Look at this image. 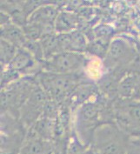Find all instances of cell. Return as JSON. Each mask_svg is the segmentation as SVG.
<instances>
[{
  "label": "cell",
  "mask_w": 140,
  "mask_h": 154,
  "mask_svg": "<svg viewBox=\"0 0 140 154\" xmlns=\"http://www.w3.org/2000/svg\"><path fill=\"white\" fill-rule=\"evenodd\" d=\"M92 141L94 150L99 154H126L131 138L118 126L105 124L95 129Z\"/></svg>",
  "instance_id": "cell-1"
},
{
  "label": "cell",
  "mask_w": 140,
  "mask_h": 154,
  "mask_svg": "<svg viewBox=\"0 0 140 154\" xmlns=\"http://www.w3.org/2000/svg\"><path fill=\"white\" fill-rule=\"evenodd\" d=\"M76 74H56V73H44L40 77L42 85L50 93L52 101L55 103L62 102L66 95L73 91L77 88Z\"/></svg>",
  "instance_id": "cell-2"
},
{
  "label": "cell",
  "mask_w": 140,
  "mask_h": 154,
  "mask_svg": "<svg viewBox=\"0 0 140 154\" xmlns=\"http://www.w3.org/2000/svg\"><path fill=\"white\" fill-rule=\"evenodd\" d=\"M85 65V58L81 53L63 51L45 60L48 72L56 74H76Z\"/></svg>",
  "instance_id": "cell-3"
},
{
  "label": "cell",
  "mask_w": 140,
  "mask_h": 154,
  "mask_svg": "<svg viewBox=\"0 0 140 154\" xmlns=\"http://www.w3.org/2000/svg\"><path fill=\"white\" fill-rule=\"evenodd\" d=\"M47 100V93L40 87H34L21 107L22 119L27 125H34L38 117L44 113Z\"/></svg>",
  "instance_id": "cell-4"
},
{
  "label": "cell",
  "mask_w": 140,
  "mask_h": 154,
  "mask_svg": "<svg viewBox=\"0 0 140 154\" xmlns=\"http://www.w3.org/2000/svg\"><path fill=\"white\" fill-rule=\"evenodd\" d=\"M136 56V51L132 45L122 38H116L109 47L105 58V65L109 68L127 65Z\"/></svg>",
  "instance_id": "cell-5"
},
{
  "label": "cell",
  "mask_w": 140,
  "mask_h": 154,
  "mask_svg": "<svg viewBox=\"0 0 140 154\" xmlns=\"http://www.w3.org/2000/svg\"><path fill=\"white\" fill-rule=\"evenodd\" d=\"M117 114L122 126L132 128L133 125H140V101L125 100L122 102Z\"/></svg>",
  "instance_id": "cell-6"
},
{
  "label": "cell",
  "mask_w": 140,
  "mask_h": 154,
  "mask_svg": "<svg viewBox=\"0 0 140 154\" xmlns=\"http://www.w3.org/2000/svg\"><path fill=\"white\" fill-rule=\"evenodd\" d=\"M50 141L40 138L32 129L31 134L23 142L17 154H47L50 151Z\"/></svg>",
  "instance_id": "cell-7"
},
{
  "label": "cell",
  "mask_w": 140,
  "mask_h": 154,
  "mask_svg": "<svg viewBox=\"0 0 140 154\" xmlns=\"http://www.w3.org/2000/svg\"><path fill=\"white\" fill-rule=\"evenodd\" d=\"M1 38L14 45L18 49L24 48L27 38L23 29L17 24H8L1 28Z\"/></svg>",
  "instance_id": "cell-8"
},
{
  "label": "cell",
  "mask_w": 140,
  "mask_h": 154,
  "mask_svg": "<svg viewBox=\"0 0 140 154\" xmlns=\"http://www.w3.org/2000/svg\"><path fill=\"white\" fill-rule=\"evenodd\" d=\"M34 65L35 61L32 54L26 49L20 48L9 65L11 70L17 72H23L32 69Z\"/></svg>",
  "instance_id": "cell-9"
},
{
  "label": "cell",
  "mask_w": 140,
  "mask_h": 154,
  "mask_svg": "<svg viewBox=\"0 0 140 154\" xmlns=\"http://www.w3.org/2000/svg\"><path fill=\"white\" fill-rule=\"evenodd\" d=\"M35 133L42 139L50 141L54 132V125H53V120L44 117L41 119H38L33 125L32 128Z\"/></svg>",
  "instance_id": "cell-10"
},
{
  "label": "cell",
  "mask_w": 140,
  "mask_h": 154,
  "mask_svg": "<svg viewBox=\"0 0 140 154\" xmlns=\"http://www.w3.org/2000/svg\"><path fill=\"white\" fill-rule=\"evenodd\" d=\"M78 113L82 123L85 122L93 125V123L97 120V118L99 116V108L94 103H84L80 107Z\"/></svg>",
  "instance_id": "cell-11"
},
{
  "label": "cell",
  "mask_w": 140,
  "mask_h": 154,
  "mask_svg": "<svg viewBox=\"0 0 140 154\" xmlns=\"http://www.w3.org/2000/svg\"><path fill=\"white\" fill-rule=\"evenodd\" d=\"M1 64L3 65H7L11 64V62L13 60V58L16 56L18 48L16 47L14 45L9 43L5 39L1 38Z\"/></svg>",
  "instance_id": "cell-12"
},
{
  "label": "cell",
  "mask_w": 140,
  "mask_h": 154,
  "mask_svg": "<svg viewBox=\"0 0 140 154\" xmlns=\"http://www.w3.org/2000/svg\"><path fill=\"white\" fill-rule=\"evenodd\" d=\"M137 85V77L135 75H129L125 77L122 81L119 83L118 93L123 97H130L133 94L135 86Z\"/></svg>",
  "instance_id": "cell-13"
},
{
  "label": "cell",
  "mask_w": 140,
  "mask_h": 154,
  "mask_svg": "<svg viewBox=\"0 0 140 154\" xmlns=\"http://www.w3.org/2000/svg\"><path fill=\"white\" fill-rule=\"evenodd\" d=\"M70 15L62 13L59 16H58V18L56 20V27L57 31L60 32H65V31H70L73 27V20L72 17H69Z\"/></svg>",
  "instance_id": "cell-14"
},
{
  "label": "cell",
  "mask_w": 140,
  "mask_h": 154,
  "mask_svg": "<svg viewBox=\"0 0 140 154\" xmlns=\"http://www.w3.org/2000/svg\"><path fill=\"white\" fill-rule=\"evenodd\" d=\"M77 91H75V97L76 100L78 102V99L84 102V100H86L88 97L91 96L92 89H91V85H83L81 87H77Z\"/></svg>",
  "instance_id": "cell-15"
},
{
  "label": "cell",
  "mask_w": 140,
  "mask_h": 154,
  "mask_svg": "<svg viewBox=\"0 0 140 154\" xmlns=\"http://www.w3.org/2000/svg\"><path fill=\"white\" fill-rule=\"evenodd\" d=\"M126 154H140V139L131 140Z\"/></svg>",
  "instance_id": "cell-16"
},
{
  "label": "cell",
  "mask_w": 140,
  "mask_h": 154,
  "mask_svg": "<svg viewBox=\"0 0 140 154\" xmlns=\"http://www.w3.org/2000/svg\"><path fill=\"white\" fill-rule=\"evenodd\" d=\"M80 154H96V151L94 149H88L86 151H84Z\"/></svg>",
  "instance_id": "cell-17"
},
{
  "label": "cell",
  "mask_w": 140,
  "mask_h": 154,
  "mask_svg": "<svg viewBox=\"0 0 140 154\" xmlns=\"http://www.w3.org/2000/svg\"><path fill=\"white\" fill-rule=\"evenodd\" d=\"M1 154H12V153H6V152H1Z\"/></svg>",
  "instance_id": "cell-18"
},
{
  "label": "cell",
  "mask_w": 140,
  "mask_h": 154,
  "mask_svg": "<svg viewBox=\"0 0 140 154\" xmlns=\"http://www.w3.org/2000/svg\"><path fill=\"white\" fill-rule=\"evenodd\" d=\"M47 154H52V152H50L49 153H47Z\"/></svg>",
  "instance_id": "cell-19"
},
{
  "label": "cell",
  "mask_w": 140,
  "mask_h": 154,
  "mask_svg": "<svg viewBox=\"0 0 140 154\" xmlns=\"http://www.w3.org/2000/svg\"><path fill=\"white\" fill-rule=\"evenodd\" d=\"M96 154H99V153H98V152H96Z\"/></svg>",
  "instance_id": "cell-20"
}]
</instances>
